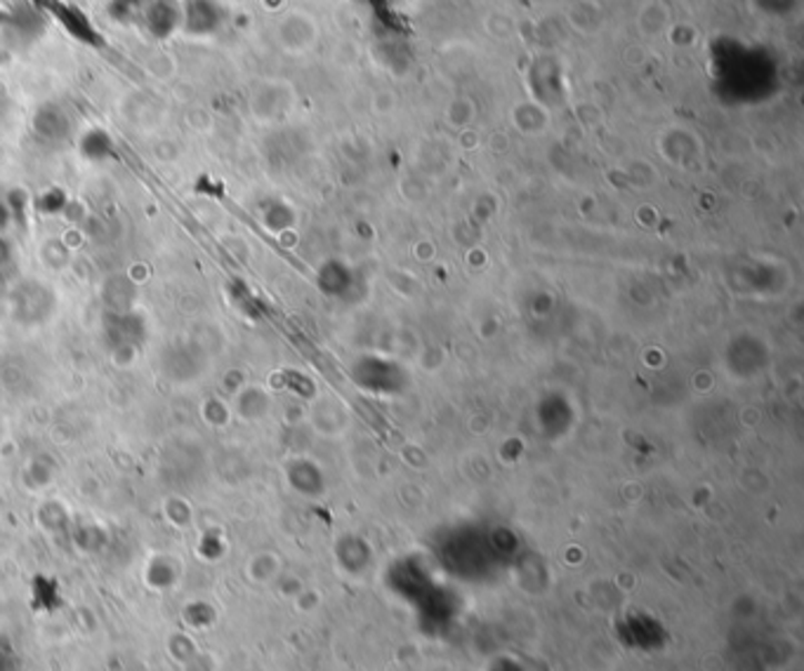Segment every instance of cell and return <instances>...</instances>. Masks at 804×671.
<instances>
[{
    "mask_svg": "<svg viewBox=\"0 0 804 671\" xmlns=\"http://www.w3.org/2000/svg\"><path fill=\"white\" fill-rule=\"evenodd\" d=\"M138 22L151 35L165 38L182 27V8L178 0H142Z\"/></svg>",
    "mask_w": 804,
    "mask_h": 671,
    "instance_id": "cell-1",
    "label": "cell"
},
{
    "mask_svg": "<svg viewBox=\"0 0 804 671\" xmlns=\"http://www.w3.org/2000/svg\"><path fill=\"white\" fill-rule=\"evenodd\" d=\"M182 29L187 35H213L220 29V6L215 0H189L182 8Z\"/></svg>",
    "mask_w": 804,
    "mask_h": 671,
    "instance_id": "cell-2",
    "label": "cell"
}]
</instances>
